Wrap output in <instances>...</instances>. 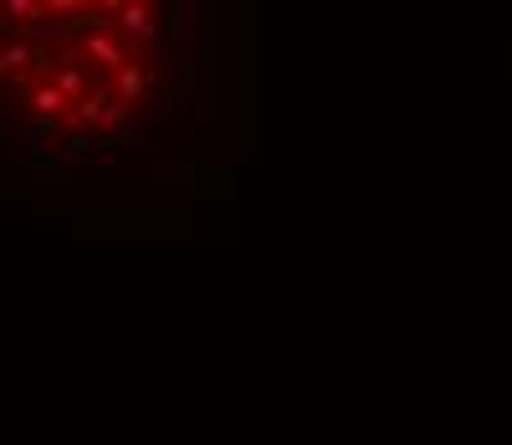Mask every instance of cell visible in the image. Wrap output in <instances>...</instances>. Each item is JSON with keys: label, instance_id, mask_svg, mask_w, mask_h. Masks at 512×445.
Listing matches in <instances>:
<instances>
[{"label": "cell", "instance_id": "obj_1", "mask_svg": "<svg viewBox=\"0 0 512 445\" xmlns=\"http://www.w3.org/2000/svg\"><path fill=\"white\" fill-rule=\"evenodd\" d=\"M185 11L0 0V185H67L149 144L185 98Z\"/></svg>", "mask_w": 512, "mask_h": 445}]
</instances>
